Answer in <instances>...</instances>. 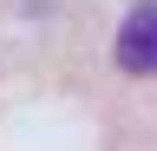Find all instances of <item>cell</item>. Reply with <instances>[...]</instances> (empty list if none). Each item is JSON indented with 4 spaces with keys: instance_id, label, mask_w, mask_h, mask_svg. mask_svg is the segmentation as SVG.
Here are the masks:
<instances>
[{
    "instance_id": "6da1fadb",
    "label": "cell",
    "mask_w": 157,
    "mask_h": 151,
    "mask_svg": "<svg viewBox=\"0 0 157 151\" xmlns=\"http://www.w3.org/2000/svg\"><path fill=\"white\" fill-rule=\"evenodd\" d=\"M118 72L131 79H151L157 72V0H137L118 26Z\"/></svg>"
}]
</instances>
